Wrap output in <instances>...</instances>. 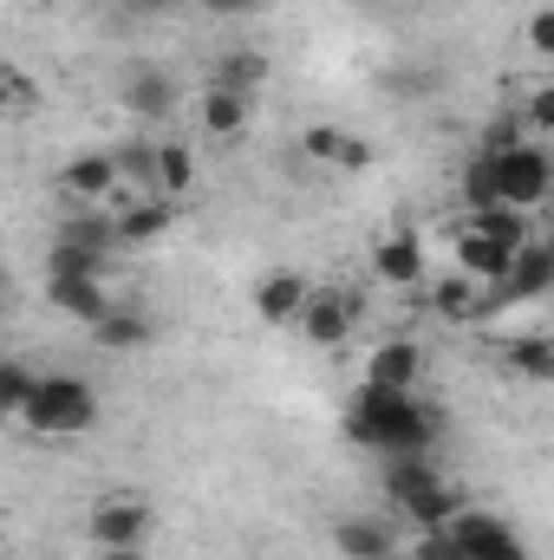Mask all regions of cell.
Segmentation results:
<instances>
[{
  "instance_id": "cell-35",
  "label": "cell",
  "mask_w": 554,
  "mask_h": 560,
  "mask_svg": "<svg viewBox=\"0 0 554 560\" xmlns=\"http://www.w3.org/2000/svg\"><path fill=\"white\" fill-rule=\"evenodd\" d=\"M268 0H209V13H222V20H235V13H262Z\"/></svg>"
},
{
  "instance_id": "cell-3",
  "label": "cell",
  "mask_w": 554,
  "mask_h": 560,
  "mask_svg": "<svg viewBox=\"0 0 554 560\" xmlns=\"http://www.w3.org/2000/svg\"><path fill=\"white\" fill-rule=\"evenodd\" d=\"M443 535H450V548L463 560H529V548H522V535L503 522V515H489V509H457L450 522H443Z\"/></svg>"
},
{
  "instance_id": "cell-29",
  "label": "cell",
  "mask_w": 554,
  "mask_h": 560,
  "mask_svg": "<svg viewBox=\"0 0 554 560\" xmlns=\"http://www.w3.org/2000/svg\"><path fill=\"white\" fill-rule=\"evenodd\" d=\"M26 392H33V372H26V365H13V359H0V423L20 418Z\"/></svg>"
},
{
  "instance_id": "cell-26",
  "label": "cell",
  "mask_w": 554,
  "mask_h": 560,
  "mask_svg": "<svg viewBox=\"0 0 554 560\" xmlns=\"http://www.w3.org/2000/svg\"><path fill=\"white\" fill-rule=\"evenodd\" d=\"M463 202L470 209H496L503 202V183H496V163L489 156H470L463 163Z\"/></svg>"
},
{
  "instance_id": "cell-12",
  "label": "cell",
  "mask_w": 554,
  "mask_h": 560,
  "mask_svg": "<svg viewBox=\"0 0 554 560\" xmlns=\"http://www.w3.org/2000/svg\"><path fill=\"white\" fill-rule=\"evenodd\" d=\"M59 189H66L72 202H105V196L118 189V156H72V163L59 170Z\"/></svg>"
},
{
  "instance_id": "cell-27",
  "label": "cell",
  "mask_w": 554,
  "mask_h": 560,
  "mask_svg": "<svg viewBox=\"0 0 554 560\" xmlns=\"http://www.w3.org/2000/svg\"><path fill=\"white\" fill-rule=\"evenodd\" d=\"M99 268H105V255L72 248V242H59V248H53V261H46V275H53V280H99Z\"/></svg>"
},
{
  "instance_id": "cell-36",
  "label": "cell",
  "mask_w": 554,
  "mask_h": 560,
  "mask_svg": "<svg viewBox=\"0 0 554 560\" xmlns=\"http://www.w3.org/2000/svg\"><path fill=\"white\" fill-rule=\"evenodd\" d=\"M99 560H143V548H105Z\"/></svg>"
},
{
  "instance_id": "cell-30",
  "label": "cell",
  "mask_w": 554,
  "mask_h": 560,
  "mask_svg": "<svg viewBox=\"0 0 554 560\" xmlns=\"http://www.w3.org/2000/svg\"><path fill=\"white\" fill-rule=\"evenodd\" d=\"M516 143H529L522 118H496V125L483 131V156H503V150H516Z\"/></svg>"
},
{
  "instance_id": "cell-33",
  "label": "cell",
  "mask_w": 554,
  "mask_h": 560,
  "mask_svg": "<svg viewBox=\"0 0 554 560\" xmlns=\"http://www.w3.org/2000/svg\"><path fill=\"white\" fill-rule=\"evenodd\" d=\"M417 560H463L450 548V535L443 528H417Z\"/></svg>"
},
{
  "instance_id": "cell-28",
  "label": "cell",
  "mask_w": 554,
  "mask_h": 560,
  "mask_svg": "<svg viewBox=\"0 0 554 560\" xmlns=\"http://www.w3.org/2000/svg\"><path fill=\"white\" fill-rule=\"evenodd\" d=\"M59 242L92 248V255H112V248H118V235H112V222H105V215H79V222H66V229H59Z\"/></svg>"
},
{
  "instance_id": "cell-37",
  "label": "cell",
  "mask_w": 554,
  "mask_h": 560,
  "mask_svg": "<svg viewBox=\"0 0 554 560\" xmlns=\"http://www.w3.org/2000/svg\"><path fill=\"white\" fill-rule=\"evenodd\" d=\"M0 560H7V555H0Z\"/></svg>"
},
{
  "instance_id": "cell-6",
  "label": "cell",
  "mask_w": 554,
  "mask_h": 560,
  "mask_svg": "<svg viewBox=\"0 0 554 560\" xmlns=\"http://www.w3.org/2000/svg\"><path fill=\"white\" fill-rule=\"evenodd\" d=\"M85 535H92L99 548H143V541H150V502H138V495H105V502L92 509Z\"/></svg>"
},
{
  "instance_id": "cell-9",
  "label": "cell",
  "mask_w": 554,
  "mask_h": 560,
  "mask_svg": "<svg viewBox=\"0 0 554 560\" xmlns=\"http://www.w3.org/2000/svg\"><path fill=\"white\" fill-rule=\"evenodd\" d=\"M307 293H313V280L307 275H293V268H268V275L255 280V313H262L268 326H293L300 306H307Z\"/></svg>"
},
{
  "instance_id": "cell-11",
  "label": "cell",
  "mask_w": 554,
  "mask_h": 560,
  "mask_svg": "<svg viewBox=\"0 0 554 560\" xmlns=\"http://www.w3.org/2000/svg\"><path fill=\"white\" fill-rule=\"evenodd\" d=\"M417 372H424V352H417L412 339H385L372 352V365H366V385L372 392H412Z\"/></svg>"
},
{
  "instance_id": "cell-18",
  "label": "cell",
  "mask_w": 554,
  "mask_h": 560,
  "mask_svg": "<svg viewBox=\"0 0 554 560\" xmlns=\"http://www.w3.org/2000/svg\"><path fill=\"white\" fill-rule=\"evenodd\" d=\"M170 222H176V202H163V196H150V202H131V209H125V215L112 222V235L138 248V242H157V235H163Z\"/></svg>"
},
{
  "instance_id": "cell-15",
  "label": "cell",
  "mask_w": 554,
  "mask_h": 560,
  "mask_svg": "<svg viewBox=\"0 0 554 560\" xmlns=\"http://www.w3.org/2000/svg\"><path fill=\"white\" fill-rule=\"evenodd\" d=\"M333 541H339V555H346V560H392V555H399V535H392L385 522H366V515L339 522V528H333Z\"/></svg>"
},
{
  "instance_id": "cell-4",
  "label": "cell",
  "mask_w": 554,
  "mask_h": 560,
  "mask_svg": "<svg viewBox=\"0 0 554 560\" xmlns=\"http://www.w3.org/2000/svg\"><path fill=\"white\" fill-rule=\"evenodd\" d=\"M496 163V183H503V202L509 209H542L554 189V156L542 143H516V150H503V156H489Z\"/></svg>"
},
{
  "instance_id": "cell-19",
  "label": "cell",
  "mask_w": 554,
  "mask_h": 560,
  "mask_svg": "<svg viewBox=\"0 0 554 560\" xmlns=\"http://www.w3.org/2000/svg\"><path fill=\"white\" fill-rule=\"evenodd\" d=\"M503 365L522 372L529 385H549L554 378V339L549 332H522V339H509V346H503Z\"/></svg>"
},
{
  "instance_id": "cell-8",
  "label": "cell",
  "mask_w": 554,
  "mask_h": 560,
  "mask_svg": "<svg viewBox=\"0 0 554 560\" xmlns=\"http://www.w3.org/2000/svg\"><path fill=\"white\" fill-rule=\"evenodd\" d=\"M125 112H131L138 125H163V118L176 112V79H170L163 66H131V79H125Z\"/></svg>"
},
{
  "instance_id": "cell-24",
  "label": "cell",
  "mask_w": 554,
  "mask_h": 560,
  "mask_svg": "<svg viewBox=\"0 0 554 560\" xmlns=\"http://www.w3.org/2000/svg\"><path fill=\"white\" fill-rule=\"evenodd\" d=\"M262 79H268V59H262V52H222V59H216V85H222V92H242V98H249Z\"/></svg>"
},
{
  "instance_id": "cell-34",
  "label": "cell",
  "mask_w": 554,
  "mask_h": 560,
  "mask_svg": "<svg viewBox=\"0 0 554 560\" xmlns=\"http://www.w3.org/2000/svg\"><path fill=\"white\" fill-rule=\"evenodd\" d=\"M529 46H535V52H554V13L549 7L529 13Z\"/></svg>"
},
{
  "instance_id": "cell-23",
  "label": "cell",
  "mask_w": 554,
  "mask_h": 560,
  "mask_svg": "<svg viewBox=\"0 0 554 560\" xmlns=\"http://www.w3.org/2000/svg\"><path fill=\"white\" fill-rule=\"evenodd\" d=\"M92 339H99L105 352H138L143 339H150V319H143V313H118V306H112V313L92 326Z\"/></svg>"
},
{
  "instance_id": "cell-10",
  "label": "cell",
  "mask_w": 554,
  "mask_h": 560,
  "mask_svg": "<svg viewBox=\"0 0 554 560\" xmlns=\"http://www.w3.org/2000/svg\"><path fill=\"white\" fill-rule=\"evenodd\" d=\"M313 346H339L346 332H353V300L346 293H307V306H300V319H293Z\"/></svg>"
},
{
  "instance_id": "cell-7",
  "label": "cell",
  "mask_w": 554,
  "mask_h": 560,
  "mask_svg": "<svg viewBox=\"0 0 554 560\" xmlns=\"http://www.w3.org/2000/svg\"><path fill=\"white\" fill-rule=\"evenodd\" d=\"M300 156H307V163H326V170H339V176L372 170V143L353 138V131H339V125H307V131H300Z\"/></svg>"
},
{
  "instance_id": "cell-13",
  "label": "cell",
  "mask_w": 554,
  "mask_h": 560,
  "mask_svg": "<svg viewBox=\"0 0 554 560\" xmlns=\"http://www.w3.org/2000/svg\"><path fill=\"white\" fill-rule=\"evenodd\" d=\"M457 229H463V235H483V242H503V248H529V242H535V235H529V209H509V202L470 209Z\"/></svg>"
},
{
  "instance_id": "cell-31",
  "label": "cell",
  "mask_w": 554,
  "mask_h": 560,
  "mask_svg": "<svg viewBox=\"0 0 554 560\" xmlns=\"http://www.w3.org/2000/svg\"><path fill=\"white\" fill-rule=\"evenodd\" d=\"M522 131H554V92H549V85L522 105Z\"/></svg>"
},
{
  "instance_id": "cell-22",
  "label": "cell",
  "mask_w": 554,
  "mask_h": 560,
  "mask_svg": "<svg viewBox=\"0 0 554 560\" xmlns=\"http://www.w3.org/2000/svg\"><path fill=\"white\" fill-rule=\"evenodd\" d=\"M457 509H463V495H457V489H450V482L437 476L430 489H417V495L405 502V509H399V515H412L417 528H443V522H450Z\"/></svg>"
},
{
  "instance_id": "cell-17",
  "label": "cell",
  "mask_w": 554,
  "mask_h": 560,
  "mask_svg": "<svg viewBox=\"0 0 554 560\" xmlns=\"http://www.w3.org/2000/svg\"><path fill=\"white\" fill-rule=\"evenodd\" d=\"M46 293H53V306H59L66 319H79V326H99V319L112 313V300H105L99 280H53Z\"/></svg>"
},
{
  "instance_id": "cell-20",
  "label": "cell",
  "mask_w": 554,
  "mask_h": 560,
  "mask_svg": "<svg viewBox=\"0 0 554 560\" xmlns=\"http://www.w3.org/2000/svg\"><path fill=\"white\" fill-rule=\"evenodd\" d=\"M150 176H157L163 202H183V196H189V183H196V163H189V150H183V143H157V150H150Z\"/></svg>"
},
{
  "instance_id": "cell-16",
  "label": "cell",
  "mask_w": 554,
  "mask_h": 560,
  "mask_svg": "<svg viewBox=\"0 0 554 560\" xmlns=\"http://www.w3.org/2000/svg\"><path fill=\"white\" fill-rule=\"evenodd\" d=\"M509 261H516V248H503V242H483V235H463V229H457V268H463L470 280L496 287V280L509 275Z\"/></svg>"
},
{
  "instance_id": "cell-32",
  "label": "cell",
  "mask_w": 554,
  "mask_h": 560,
  "mask_svg": "<svg viewBox=\"0 0 554 560\" xmlns=\"http://www.w3.org/2000/svg\"><path fill=\"white\" fill-rule=\"evenodd\" d=\"M13 105H33V85L13 66H0V112H13Z\"/></svg>"
},
{
  "instance_id": "cell-21",
  "label": "cell",
  "mask_w": 554,
  "mask_h": 560,
  "mask_svg": "<svg viewBox=\"0 0 554 560\" xmlns=\"http://www.w3.org/2000/svg\"><path fill=\"white\" fill-rule=\"evenodd\" d=\"M203 131L209 138H242L249 131V98L242 92H222V85H209V98H203Z\"/></svg>"
},
{
  "instance_id": "cell-25",
  "label": "cell",
  "mask_w": 554,
  "mask_h": 560,
  "mask_svg": "<svg viewBox=\"0 0 554 560\" xmlns=\"http://www.w3.org/2000/svg\"><path fill=\"white\" fill-rule=\"evenodd\" d=\"M430 306L443 313V319H476L483 313V280H437V293H430Z\"/></svg>"
},
{
  "instance_id": "cell-14",
  "label": "cell",
  "mask_w": 554,
  "mask_h": 560,
  "mask_svg": "<svg viewBox=\"0 0 554 560\" xmlns=\"http://www.w3.org/2000/svg\"><path fill=\"white\" fill-rule=\"evenodd\" d=\"M372 268H379V280H392V287H417V280H424V248H417L412 229L385 235V242L372 248Z\"/></svg>"
},
{
  "instance_id": "cell-1",
  "label": "cell",
  "mask_w": 554,
  "mask_h": 560,
  "mask_svg": "<svg viewBox=\"0 0 554 560\" xmlns=\"http://www.w3.org/2000/svg\"><path fill=\"white\" fill-rule=\"evenodd\" d=\"M346 436L366 450H385V456H424L437 436V411L417 405L412 392H372L366 385L346 411Z\"/></svg>"
},
{
  "instance_id": "cell-2",
  "label": "cell",
  "mask_w": 554,
  "mask_h": 560,
  "mask_svg": "<svg viewBox=\"0 0 554 560\" xmlns=\"http://www.w3.org/2000/svg\"><path fill=\"white\" fill-rule=\"evenodd\" d=\"M20 423L33 436H79V430L99 423V392L85 378H72V372H46V378H33V392L20 405Z\"/></svg>"
},
{
  "instance_id": "cell-5",
  "label": "cell",
  "mask_w": 554,
  "mask_h": 560,
  "mask_svg": "<svg viewBox=\"0 0 554 560\" xmlns=\"http://www.w3.org/2000/svg\"><path fill=\"white\" fill-rule=\"evenodd\" d=\"M554 280V255L542 242H529V248H516V261H509V275L496 280V287H483V313H496V306H522V300H542Z\"/></svg>"
}]
</instances>
